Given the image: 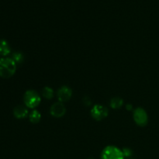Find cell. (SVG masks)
<instances>
[{
	"label": "cell",
	"instance_id": "1",
	"mask_svg": "<svg viewBox=\"0 0 159 159\" xmlns=\"http://www.w3.org/2000/svg\"><path fill=\"white\" fill-rule=\"evenodd\" d=\"M16 70V63L9 57L0 59V77L9 79L12 77Z\"/></svg>",
	"mask_w": 159,
	"mask_h": 159
},
{
	"label": "cell",
	"instance_id": "2",
	"mask_svg": "<svg viewBox=\"0 0 159 159\" xmlns=\"http://www.w3.org/2000/svg\"><path fill=\"white\" fill-rule=\"evenodd\" d=\"M40 96L34 90H28L24 94V103L26 107L34 109L40 103Z\"/></svg>",
	"mask_w": 159,
	"mask_h": 159
},
{
	"label": "cell",
	"instance_id": "3",
	"mask_svg": "<svg viewBox=\"0 0 159 159\" xmlns=\"http://www.w3.org/2000/svg\"><path fill=\"white\" fill-rule=\"evenodd\" d=\"M122 150L115 146H107L101 154V159H124Z\"/></svg>",
	"mask_w": 159,
	"mask_h": 159
},
{
	"label": "cell",
	"instance_id": "4",
	"mask_svg": "<svg viewBox=\"0 0 159 159\" xmlns=\"http://www.w3.org/2000/svg\"><path fill=\"white\" fill-rule=\"evenodd\" d=\"M134 120L138 125L144 127L148 124V116L145 110L142 108H137L134 112Z\"/></svg>",
	"mask_w": 159,
	"mask_h": 159
},
{
	"label": "cell",
	"instance_id": "5",
	"mask_svg": "<svg viewBox=\"0 0 159 159\" xmlns=\"http://www.w3.org/2000/svg\"><path fill=\"white\" fill-rule=\"evenodd\" d=\"M108 110L102 105H95L91 110V115L93 119L102 120L108 116Z\"/></svg>",
	"mask_w": 159,
	"mask_h": 159
},
{
	"label": "cell",
	"instance_id": "6",
	"mask_svg": "<svg viewBox=\"0 0 159 159\" xmlns=\"http://www.w3.org/2000/svg\"><path fill=\"white\" fill-rule=\"evenodd\" d=\"M50 112H51V114L53 116L57 118H60L62 117V116L65 114V113H66V108H65L63 102H57L51 106Z\"/></svg>",
	"mask_w": 159,
	"mask_h": 159
},
{
	"label": "cell",
	"instance_id": "7",
	"mask_svg": "<svg viewBox=\"0 0 159 159\" xmlns=\"http://www.w3.org/2000/svg\"><path fill=\"white\" fill-rule=\"evenodd\" d=\"M71 96H72V91L68 86H62L61 88L59 89L57 93V99L61 102L68 101L71 98Z\"/></svg>",
	"mask_w": 159,
	"mask_h": 159
},
{
	"label": "cell",
	"instance_id": "8",
	"mask_svg": "<svg viewBox=\"0 0 159 159\" xmlns=\"http://www.w3.org/2000/svg\"><path fill=\"white\" fill-rule=\"evenodd\" d=\"M13 115L17 119H23L28 115V110L26 107L19 105L14 108Z\"/></svg>",
	"mask_w": 159,
	"mask_h": 159
},
{
	"label": "cell",
	"instance_id": "9",
	"mask_svg": "<svg viewBox=\"0 0 159 159\" xmlns=\"http://www.w3.org/2000/svg\"><path fill=\"white\" fill-rule=\"evenodd\" d=\"M11 49L9 43L6 40H0V54L2 56H7L10 54Z\"/></svg>",
	"mask_w": 159,
	"mask_h": 159
},
{
	"label": "cell",
	"instance_id": "10",
	"mask_svg": "<svg viewBox=\"0 0 159 159\" xmlns=\"http://www.w3.org/2000/svg\"><path fill=\"white\" fill-rule=\"evenodd\" d=\"M29 117L31 123H33V124H37L40 120L41 115H40V113L37 110H33L30 113V114Z\"/></svg>",
	"mask_w": 159,
	"mask_h": 159
},
{
	"label": "cell",
	"instance_id": "11",
	"mask_svg": "<svg viewBox=\"0 0 159 159\" xmlns=\"http://www.w3.org/2000/svg\"><path fill=\"white\" fill-rule=\"evenodd\" d=\"M123 104H124V101H123V99L119 97L113 98L110 101V106H111V107L113 109L120 108L123 106Z\"/></svg>",
	"mask_w": 159,
	"mask_h": 159
},
{
	"label": "cell",
	"instance_id": "12",
	"mask_svg": "<svg viewBox=\"0 0 159 159\" xmlns=\"http://www.w3.org/2000/svg\"><path fill=\"white\" fill-rule=\"evenodd\" d=\"M42 95L47 99H51L54 97V91L50 87H44L42 90Z\"/></svg>",
	"mask_w": 159,
	"mask_h": 159
},
{
	"label": "cell",
	"instance_id": "13",
	"mask_svg": "<svg viewBox=\"0 0 159 159\" xmlns=\"http://www.w3.org/2000/svg\"><path fill=\"white\" fill-rule=\"evenodd\" d=\"M12 58L16 64H20L22 63L23 61V55L20 52L14 53V54H12Z\"/></svg>",
	"mask_w": 159,
	"mask_h": 159
},
{
	"label": "cell",
	"instance_id": "14",
	"mask_svg": "<svg viewBox=\"0 0 159 159\" xmlns=\"http://www.w3.org/2000/svg\"><path fill=\"white\" fill-rule=\"evenodd\" d=\"M123 154H124V157H130L132 155V151L130 150V148H124L122 150Z\"/></svg>",
	"mask_w": 159,
	"mask_h": 159
},
{
	"label": "cell",
	"instance_id": "15",
	"mask_svg": "<svg viewBox=\"0 0 159 159\" xmlns=\"http://www.w3.org/2000/svg\"><path fill=\"white\" fill-rule=\"evenodd\" d=\"M127 110H131V109H132L131 105L128 104V105H127Z\"/></svg>",
	"mask_w": 159,
	"mask_h": 159
}]
</instances>
